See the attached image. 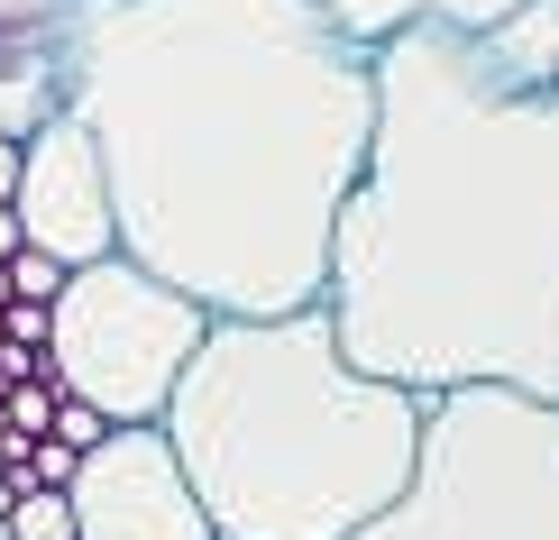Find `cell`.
I'll list each match as a JSON object with an SVG mask.
<instances>
[{
  "label": "cell",
  "mask_w": 559,
  "mask_h": 540,
  "mask_svg": "<svg viewBox=\"0 0 559 540\" xmlns=\"http://www.w3.org/2000/svg\"><path fill=\"white\" fill-rule=\"evenodd\" d=\"M64 110L129 266L212 321L321 302L377 74L312 0H92L64 37Z\"/></svg>",
  "instance_id": "1"
},
{
  "label": "cell",
  "mask_w": 559,
  "mask_h": 540,
  "mask_svg": "<svg viewBox=\"0 0 559 540\" xmlns=\"http://www.w3.org/2000/svg\"><path fill=\"white\" fill-rule=\"evenodd\" d=\"M367 74V166L321 266L340 358L404 394L559 404V92H514L468 28H394Z\"/></svg>",
  "instance_id": "2"
},
{
  "label": "cell",
  "mask_w": 559,
  "mask_h": 540,
  "mask_svg": "<svg viewBox=\"0 0 559 540\" xmlns=\"http://www.w3.org/2000/svg\"><path fill=\"white\" fill-rule=\"evenodd\" d=\"M212 540H358L413 467L423 394L358 375L331 312L212 321L156 412Z\"/></svg>",
  "instance_id": "3"
},
{
  "label": "cell",
  "mask_w": 559,
  "mask_h": 540,
  "mask_svg": "<svg viewBox=\"0 0 559 540\" xmlns=\"http://www.w3.org/2000/svg\"><path fill=\"white\" fill-rule=\"evenodd\" d=\"M358 540H559V404L514 385L423 394L413 467Z\"/></svg>",
  "instance_id": "4"
},
{
  "label": "cell",
  "mask_w": 559,
  "mask_h": 540,
  "mask_svg": "<svg viewBox=\"0 0 559 540\" xmlns=\"http://www.w3.org/2000/svg\"><path fill=\"white\" fill-rule=\"evenodd\" d=\"M202 331H212V312L193 293L156 285L147 266H129L110 248L92 266H74L64 293L46 302V385L92 404L110 431H129V421L166 412V394L193 367Z\"/></svg>",
  "instance_id": "5"
},
{
  "label": "cell",
  "mask_w": 559,
  "mask_h": 540,
  "mask_svg": "<svg viewBox=\"0 0 559 540\" xmlns=\"http://www.w3.org/2000/svg\"><path fill=\"white\" fill-rule=\"evenodd\" d=\"M64 513H74V540H212L156 421L102 431V449H83L64 477Z\"/></svg>",
  "instance_id": "6"
},
{
  "label": "cell",
  "mask_w": 559,
  "mask_h": 540,
  "mask_svg": "<svg viewBox=\"0 0 559 540\" xmlns=\"http://www.w3.org/2000/svg\"><path fill=\"white\" fill-rule=\"evenodd\" d=\"M10 220H19V239H28L37 256H56L64 275L120 248V229H110V183H102V156H92V137H83V120H74V110H64V120H46L28 147H19V193H10Z\"/></svg>",
  "instance_id": "7"
},
{
  "label": "cell",
  "mask_w": 559,
  "mask_h": 540,
  "mask_svg": "<svg viewBox=\"0 0 559 540\" xmlns=\"http://www.w3.org/2000/svg\"><path fill=\"white\" fill-rule=\"evenodd\" d=\"M92 0H0V137L64 120V37Z\"/></svg>",
  "instance_id": "8"
},
{
  "label": "cell",
  "mask_w": 559,
  "mask_h": 540,
  "mask_svg": "<svg viewBox=\"0 0 559 540\" xmlns=\"http://www.w3.org/2000/svg\"><path fill=\"white\" fill-rule=\"evenodd\" d=\"M321 19H331L340 37H358V46H385L394 28H496L514 0H312Z\"/></svg>",
  "instance_id": "9"
},
{
  "label": "cell",
  "mask_w": 559,
  "mask_h": 540,
  "mask_svg": "<svg viewBox=\"0 0 559 540\" xmlns=\"http://www.w3.org/2000/svg\"><path fill=\"white\" fill-rule=\"evenodd\" d=\"M477 46L514 92H559V0H514L496 28H477Z\"/></svg>",
  "instance_id": "10"
},
{
  "label": "cell",
  "mask_w": 559,
  "mask_h": 540,
  "mask_svg": "<svg viewBox=\"0 0 559 540\" xmlns=\"http://www.w3.org/2000/svg\"><path fill=\"white\" fill-rule=\"evenodd\" d=\"M10 540H74V513H64L56 485H19V504H10Z\"/></svg>",
  "instance_id": "11"
},
{
  "label": "cell",
  "mask_w": 559,
  "mask_h": 540,
  "mask_svg": "<svg viewBox=\"0 0 559 540\" xmlns=\"http://www.w3.org/2000/svg\"><path fill=\"white\" fill-rule=\"evenodd\" d=\"M0 285H10V302H56L64 293V266H56V256H37V248H19L10 266H0Z\"/></svg>",
  "instance_id": "12"
},
{
  "label": "cell",
  "mask_w": 559,
  "mask_h": 540,
  "mask_svg": "<svg viewBox=\"0 0 559 540\" xmlns=\"http://www.w3.org/2000/svg\"><path fill=\"white\" fill-rule=\"evenodd\" d=\"M102 431H110V421L102 412H92V404H74V394H56V412H46V440H56V449H102Z\"/></svg>",
  "instance_id": "13"
},
{
  "label": "cell",
  "mask_w": 559,
  "mask_h": 540,
  "mask_svg": "<svg viewBox=\"0 0 559 540\" xmlns=\"http://www.w3.org/2000/svg\"><path fill=\"white\" fill-rule=\"evenodd\" d=\"M0 348L46 358V302H0Z\"/></svg>",
  "instance_id": "14"
},
{
  "label": "cell",
  "mask_w": 559,
  "mask_h": 540,
  "mask_svg": "<svg viewBox=\"0 0 559 540\" xmlns=\"http://www.w3.org/2000/svg\"><path fill=\"white\" fill-rule=\"evenodd\" d=\"M19 147H28V137H0V202L19 193Z\"/></svg>",
  "instance_id": "15"
},
{
  "label": "cell",
  "mask_w": 559,
  "mask_h": 540,
  "mask_svg": "<svg viewBox=\"0 0 559 540\" xmlns=\"http://www.w3.org/2000/svg\"><path fill=\"white\" fill-rule=\"evenodd\" d=\"M19 248H28V239H19V220H10V202H0V266H10Z\"/></svg>",
  "instance_id": "16"
}]
</instances>
